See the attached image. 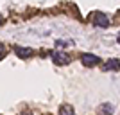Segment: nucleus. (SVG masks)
Returning a JSON list of instances; mask_svg holds the SVG:
<instances>
[{
    "label": "nucleus",
    "mask_w": 120,
    "mask_h": 115,
    "mask_svg": "<svg viewBox=\"0 0 120 115\" xmlns=\"http://www.w3.org/2000/svg\"><path fill=\"white\" fill-rule=\"evenodd\" d=\"M93 24L102 27V29H106V27L109 25V20H108V16H106L104 13H93Z\"/></svg>",
    "instance_id": "3"
},
{
    "label": "nucleus",
    "mask_w": 120,
    "mask_h": 115,
    "mask_svg": "<svg viewBox=\"0 0 120 115\" xmlns=\"http://www.w3.org/2000/svg\"><path fill=\"white\" fill-rule=\"evenodd\" d=\"M72 45V40L70 41H66V40H56V47H68Z\"/></svg>",
    "instance_id": "8"
},
{
    "label": "nucleus",
    "mask_w": 120,
    "mask_h": 115,
    "mask_svg": "<svg viewBox=\"0 0 120 115\" xmlns=\"http://www.w3.org/2000/svg\"><path fill=\"white\" fill-rule=\"evenodd\" d=\"M99 113L102 115H113V104L111 103H102L99 106Z\"/></svg>",
    "instance_id": "6"
},
{
    "label": "nucleus",
    "mask_w": 120,
    "mask_h": 115,
    "mask_svg": "<svg viewBox=\"0 0 120 115\" xmlns=\"http://www.w3.org/2000/svg\"><path fill=\"white\" fill-rule=\"evenodd\" d=\"M116 41H118V43H120V34H118V36H116Z\"/></svg>",
    "instance_id": "10"
},
{
    "label": "nucleus",
    "mask_w": 120,
    "mask_h": 115,
    "mask_svg": "<svg viewBox=\"0 0 120 115\" xmlns=\"http://www.w3.org/2000/svg\"><path fill=\"white\" fill-rule=\"evenodd\" d=\"M15 54L20 58V59H27V58H30L32 56V49H29V47H22V45H16L15 47Z\"/></svg>",
    "instance_id": "4"
},
{
    "label": "nucleus",
    "mask_w": 120,
    "mask_h": 115,
    "mask_svg": "<svg viewBox=\"0 0 120 115\" xmlns=\"http://www.w3.org/2000/svg\"><path fill=\"white\" fill-rule=\"evenodd\" d=\"M120 68V61L118 59H108L104 63V67H102V70L104 72H109V70H118Z\"/></svg>",
    "instance_id": "5"
},
{
    "label": "nucleus",
    "mask_w": 120,
    "mask_h": 115,
    "mask_svg": "<svg viewBox=\"0 0 120 115\" xmlns=\"http://www.w3.org/2000/svg\"><path fill=\"white\" fill-rule=\"evenodd\" d=\"M0 22H2V13H0Z\"/></svg>",
    "instance_id": "11"
},
{
    "label": "nucleus",
    "mask_w": 120,
    "mask_h": 115,
    "mask_svg": "<svg viewBox=\"0 0 120 115\" xmlns=\"http://www.w3.org/2000/svg\"><path fill=\"white\" fill-rule=\"evenodd\" d=\"M4 52H5V50H4V45H0V59L4 58Z\"/></svg>",
    "instance_id": "9"
},
{
    "label": "nucleus",
    "mask_w": 120,
    "mask_h": 115,
    "mask_svg": "<svg viewBox=\"0 0 120 115\" xmlns=\"http://www.w3.org/2000/svg\"><path fill=\"white\" fill-rule=\"evenodd\" d=\"M81 61H82V65H84V67L91 68V67L99 65L100 58H99V56H95V54H91V52H84V54L81 56Z\"/></svg>",
    "instance_id": "1"
},
{
    "label": "nucleus",
    "mask_w": 120,
    "mask_h": 115,
    "mask_svg": "<svg viewBox=\"0 0 120 115\" xmlns=\"http://www.w3.org/2000/svg\"><path fill=\"white\" fill-rule=\"evenodd\" d=\"M52 61H54L56 65H68V63H70V56L66 54V52H57V50H56V52H52Z\"/></svg>",
    "instance_id": "2"
},
{
    "label": "nucleus",
    "mask_w": 120,
    "mask_h": 115,
    "mask_svg": "<svg viewBox=\"0 0 120 115\" xmlns=\"http://www.w3.org/2000/svg\"><path fill=\"white\" fill-rule=\"evenodd\" d=\"M59 115H75V111H74V108H72L70 104H61Z\"/></svg>",
    "instance_id": "7"
}]
</instances>
